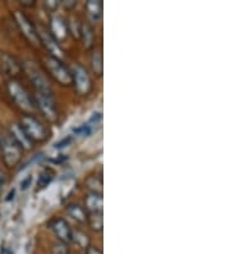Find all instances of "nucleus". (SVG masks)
Instances as JSON below:
<instances>
[{
	"label": "nucleus",
	"instance_id": "nucleus-1",
	"mask_svg": "<svg viewBox=\"0 0 230 254\" xmlns=\"http://www.w3.org/2000/svg\"><path fill=\"white\" fill-rule=\"evenodd\" d=\"M0 154L6 167L14 168L22 161L23 149L13 139L9 132H5L0 137Z\"/></svg>",
	"mask_w": 230,
	"mask_h": 254
},
{
	"label": "nucleus",
	"instance_id": "nucleus-2",
	"mask_svg": "<svg viewBox=\"0 0 230 254\" xmlns=\"http://www.w3.org/2000/svg\"><path fill=\"white\" fill-rule=\"evenodd\" d=\"M6 90L9 94L10 99L21 111L26 112V115H31L36 109L34 98L28 94L25 87L22 86L17 80H10L6 84Z\"/></svg>",
	"mask_w": 230,
	"mask_h": 254
},
{
	"label": "nucleus",
	"instance_id": "nucleus-3",
	"mask_svg": "<svg viewBox=\"0 0 230 254\" xmlns=\"http://www.w3.org/2000/svg\"><path fill=\"white\" fill-rule=\"evenodd\" d=\"M19 126L22 127L23 132L27 135L31 143H43L49 137V131L44 126L43 122L34 115H23L21 117Z\"/></svg>",
	"mask_w": 230,
	"mask_h": 254
},
{
	"label": "nucleus",
	"instance_id": "nucleus-4",
	"mask_svg": "<svg viewBox=\"0 0 230 254\" xmlns=\"http://www.w3.org/2000/svg\"><path fill=\"white\" fill-rule=\"evenodd\" d=\"M44 67L46 72L51 76L58 84L63 86H69L72 85V72L71 68H68L64 63L61 62V59L55 58V57L46 56L43 59Z\"/></svg>",
	"mask_w": 230,
	"mask_h": 254
},
{
	"label": "nucleus",
	"instance_id": "nucleus-5",
	"mask_svg": "<svg viewBox=\"0 0 230 254\" xmlns=\"http://www.w3.org/2000/svg\"><path fill=\"white\" fill-rule=\"evenodd\" d=\"M35 106L36 109L43 113L44 117L50 122H54L55 124L59 118V111L58 106H56V102L52 96L51 91L49 93H44V91H36L34 98Z\"/></svg>",
	"mask_w": 230,
	"mask_h": 254
},
{
	"label": "nucleus",
	"instance_id": "nucleus-6",
	"mask_svg": "<svg viewBox=\"0 0 230 254\" xmlns=\"http://www.w3.org/2000/svg\"><path fill=\"white\" fill-rule=\"evenodd\" d=\"M14 21L18 26L19 31L23 34V36L30 41L32 45H39L40 44V37H39V32H37V28L35 27L34 22L28 18L27 14H25L21 10H15L14 14Z\"/></svg>",
	"mask_w": 230,
	"mask_h": 254
},
{
	"label": "nucleus",
	"instance_id": "nucleus-7",
	"mask_svg": "<svg viewBox=\"0 0 230 254\" xmlns=\"http://www.w3.org/2000/svg\"><path fill=\"white\" fill-rule=\"evenodd\" d=\"M72 84L76 86L77 93L80 95H87L92 90V80L87 69L81 64H74L71 69Z\"/></svg>",
	"mask_w": 230,
	"mask_h": 254
},
{
	"label": "nucleus",
	"instance_id": "nucleus-8",
	"mask_svg": "<svg viewBox=\"0 0 230 254\" xmlns=\"http://www.w3.org/2000/svg\"><path fill=\"white\" fill-rule=\"evenodd\" d=\"M23 69H25L27 77L30 78V81L35 86L36 91H44V93H49V91H51V86H50L49 80L46 78L45 74L43 73V71H41L36 64L27 62L25 64V67H23Z\"/></svg>",
	"mask_w": 230,
	"mask_h": 254
},
{
	"label": "nucleus",
	"instance_id": "nucleus-9",
	"mask_svg": "<svg viewBox=\"0 0 230 254\" xmlns=\"http://www.w3.org/2000/svg\"><path fill=\"white\" fill-rule=\"evenodd\" d=\"M50 229L63 244H69L73 242V230L64 218L58 217L52 220L50 222Z\"/></svg>",
	"mask_w": 230,
	"mask_h": 254
},
{
	"label": "nucleus",
	"instance_id": "nucleus-10",
	"mask_svg": "<svg viewBox=\"0 0 230 254\" xmlns=\"http://www.w3.org/2000/svg\"><path fill=\"white\" fill-rule=\"evenodd\" d=\"M49 32L58 43H60V41L67 39L68 34H69V26L61 17L54 16L50 18Z\"/></svg>",
	"mask_w": 230,
	"mask_h": 254
},
{
	"label": "nucleus",
	"instance_id": "nucleus-11",
	"mask_svg": "<svg viewBox=\"0 0 230 254\" xmlns=\"http://www.w3.org/2000/svg\"><path fill=\"white\" fill-rule=\"evenodd\" d=\"M39 32V37H40V43L45 45V48L50 52V56L55 57V58L60 59L63 56V50H61L60 45L58 41L51 36L49 30H44V31H37Z\"/></svg>",
	"mask_w": 230,
	"mask_h": 254
},
{
	"label": "nucleus",
	"instance_id": "nucleus-12",
	"mask_svg": "<svg viewBox=\"0 0 230 254\" xmlns=\"http://www.w3.org/2000/svg\"><path fill=\"white\" fill-rule=\"evenodd\" d=\"M85 211L89 213H102V207H104V200H102L101 194L96 192H90L85 196Z\"/></svg>",
	"mask_w": 230,
	"mask_h": 254
},
{
	"label": "nucleus",
	"instance_id": "nucleus-13",
	"mask_svg": "<svg viewBox=\"0 0 230 254\" xmlns=\"http://www.w3.org/2000/svg\"><path fill=\"white\" fill-rule=\"evenodd\" d=\"M9 133L12 135L13 139H14L15 141L19 144V146H21L23 150H30V149L32 148V143H31V140L28 139L27 135L23 132V130H22V127L19 126V124L12 125V126H10Z\"/></svg>",
	"mask_w": 230,
	"mask_h": 254
},
{
	"label": "nucleus",
	"instance_id": "nucleus-14",
	"mask_svg": "<svg viewBox=\"0 0 230 254\" xmlns=\"http://www.w3.org/2000/svg\"><path fill=\"white\" fill-rule=\"evenodd\" d=\"M86 14L91 22H97L102 16L101 0H89L86 4Z\"/></svg>",
	"mask_w": 230,
	"mask_h": 254
},
{
	"label": "nucleus",
	"instance_id": "nucleus-15",
	"mask_svg": "<svg viewBox=\"0 0 230 254\" xmlns=\"http://www.w3.org/2000/svg\"><path fill=\"white\" fill-rule=\"evenodd\" d=\"M1 62H3V68L6 73L17 74L18 72L22 71V67L18 61L14 57L9 56V54H3L1 56Z\"/></svg>",
	"mask_w": 230,
	"mask_h": 254
},
{
	"label": "nucleus",
	"instance_id": "nucleus-16",
	"mask_svg": "<svg viewBox=\"0 0 230 254\" xmlns=\"http://www.w3.org/2000/svg\"><path fill=\"white\" fill-rule=\"evenodd\" d=\"M80 36L82 37L83 45L90 49V48L93 47V39H95V34H93V30H92V26L87 22H83L80 27Z\"/></svg>",
	"mask_w": 230,
	"mask_h": 254
},
{
	"label": "nucleus",
	"instance_id": "nucleus-17",
	"mask_svg": "<svg viewBox=\"0 0 230 254\" xmlns=\"http://www.w3.org/2000/svg\"><path fill=\"white\" fill-rule=\"evenodd\" d=\"M67 212L77 222H87V212L85 211V208L82 205L77 204V203H72V204H69L67 207Z\"/></svg>",
	"mask_w": 230,
	"mask_h": 254
},
{
	"label": "nucleus",
	"instance_id": "nucleus-18",
	"mask_svg": "<svg viewBox=\"0 0 230 254\" xmlns=\"http://www.w3.org/2000/svg\"><path fill=\"white\" fill-rule=\"evenodd\" d=\"M91 65L92 69L97 76H101L102 74V68H104V64H102V53L100 48H96L93 49L91 54Z\"/></svg>",
	"mask_w": 230,
	"mask_h": 254
},
{
	"label": "nucleus",
	"instance_id": "nucleus-19",
	"mask_svg": "<svg viewBox=\"0 0 230 254\" xmlns=\"http://www.w3.org/2000/svg\"><path fill=\"white\" fill-rule=\"evenodd\" d=\"M55 177V172L51 170V168L46 167L44 168L40 172V176H39V180H37V186L39 189H45L46 186L49 185Z\"/></svg>",
	"mask_w": 230,
	"mask_h": 254
},
{
	"label": "nucleus",
	"instance_id": "nucleus-20",
	"mask_svg": "<svg viewBox=\"0 0 230 254\" xmlns=\"http://www.w3.org/2000/svg\"><path fill=\"white\" fill-rule=\"evenodd\" d=\"M87 222L90 223L92 230L95 231H101L104 226V220H102V213H89L87 214Z\"/></svg>",
	"mask_w": 230,
	"mask_h": 254
},
{
	"label": "nucleus",
	"instance_id": "nucleus-21",
	"mask_svg": "<svg viewBox=\"0 0 230 254\" xmlns=\"http://www.w3.org/2000/svg\"><path fill=\"white\" fill-rule=\"evenodd\" d=\"M87 186L91 190V192H96V194H101L102 195V177L101 176H90L87 179Z\"/></svg>",
	"mask_w": 230,
	"mask_h": 254
},
{
	"label": "nucleus",
	"instance_id": "nucleus-22",
	"mask_svg": "<svg viewBox=\"0 0 230 254\" xmlns=\"http://www.w3.org/2000/svg\"><path fill=\"white\" fill-rule=\"evenodd\" d=\"M73 242H77L82 247H87L89 245V239H87L86 234H82L80 231H73Z\"/></svg>",
	"mask_w": 230,
	"mask_h": 254
},
{
	"label": "nucleus",
	"instance_id": "nucleus-23",
	"mask_svg": "<svg viewBox=\"0 0 230 254\" xmlns=\"http://www.w3.org/2000/svg\"><path fill=\"white\" fill-rule=\"evenodd\" d=\"M74 132L78 133V135H81V136H89L90 133H91V126H90L89 124L82 125L81 127L76 128V130H74Z\"/></svg>",
	"mask_w": 230,
	"mask_h": 254
},
{
	"label": "nucleus",
	"instance_id": "nucleus-24",
	"mask_svg": "<svg viewBox=\"0 0 230 254\" xmlns=\"http://www.w3.org/2000/svg\"><path fill=\"white\" fill-rule=\"evenodd\" d=\"M54 252H55L56 254H68V249L67 247H65L63 243L59 245H55V248H54Z\"/></svg>",
	"mask_w": 230,
	"mask_h": 254
},
{
	"label": "nucleus",
	"instance_id": "nucleus-25",
	"mask_svg": "<svg viewBox=\"0 0 230 254\" xmlns=\"http://www.w3.org/2000/svg\"><path fill=\"white\" fill-rule=\"evenodd\" d=\"M5 185H6V176L3 171L0 170V194H1V191H3L4 186Z\"/></svg>",
	"mask_w": 230,
	"mask_h": 254
},
{
	"label": "nucleus",
	"instance_id": "nucleus-26",
	"mask_svg": "<svg viewBox=\"0 0 230 254\" xmlns=\"http://www.w3.org/2000/svg\"><path fill=\"white\" fill-rule=\"evenodd\" d=\"M86 254H102V252L100 249L95 248V247H89L86 249Z\"/></svg>",
	"mask_w": 230,
	"mask_h": 254
},
{
	"label": "nucleus",
	"instance_id": "nucleus-27",
	"mask_svg": "<svg viewBox=\"0 0 230 254\" xmlns=\"http://www.w3.org/2000/svg\"><path fill=\"white\" fill-rule=\"evenodd\" d=\"M30 183H31V177H27L26 180L22 181V183H21V188H22V189H23V190L27 189L28 186H30Z\"/></svg>",
	"mask_w": 230,
	"mask_h": 254
},
{
	"label": "nucleus",
	"instance_id": "nucleus-28",
	"mask_svg": "<svg viewBox=\"0 0 230 254\" xmlns=\"http://www.w3.org/2000/svg\"><path fill=\"white\" fill-rule=\"evenodd\" d=\"M69 141H71V139H69V137H68V139H65V140H61L60 143H58L56 144V148H63V146H67V144L69 143Z\"/></svg>",
	"mask_w": 230,
	"mask_h": 254
},
{
	"label": "nucleus",
	"instance_id": "nucleus-29",
	"mask_svg": "<svg viewBox=\"0 0 230 254\" xmlns=\"http://www.w3.org/2000/svg\"><path fill=\"white\" fill-rule=\"evenodd\" d=\"M21 4L23 6H32L35 5V1L34 0H26V1H21Z\"/></svg>",
	"mask_w": 230,
	"mask_h": 254
},
{
	"label": "nucleus",
	"instance_id": "nucleus-30",
	"mask_svg": "<svg viewBox=\"0 0 230 254\" xmlns=\"http://www.w3.org/2000/svg\"><path fill=\"white\" fill-rule=\"evenodd\" d=\"M0 254H13V252L10 251V249H8V248H1V251H0Z\"/></svg>",
	"mask_w": 230,
	"mask_h": 254
},
{
	"label": "nucleus",
	"instance_id": "nucleus-31",
	"mask_svg": "<svg viewBox=\"0 0 230 254\" xmlns=\"http://www.w3.org/2000/svg\"><path fill=\"white\" fill-rule=\"evenodd\" d=\"M12 195H14V190H12V191H10L9 196H8V198H6V200H10V199H12Z\"/></svg>",
	"mask_w": 230,
	"mask_h": 254
}]
</instances>
